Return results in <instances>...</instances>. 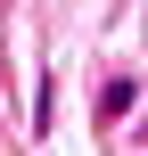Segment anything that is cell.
<instances>
[{
    "mask_svg": "<svg viewBox=\"0 0 148 156\" xmlns=\"http://www.w3.org/2000/svg\"><path fill=\"white\" fill-rule=\"evenodd\" d=\"M132 107H140V74H107L99 82V123H124Z\"/></svg>",
    "mask_w": 148,
    "mask_h": 156,
    "instance_id": "obj_1",
    "label": "cell"
}]
</instances>
